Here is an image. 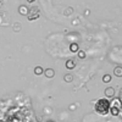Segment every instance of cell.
Wrapping results in <instances>:
<instances>
[{"mask_svg":"<svg viewBox=\"0 0 122 122\" xmlns=\"http://www.w3.org/2000/svg\"><path fill=\"white\" fill-rule=\"evenodd\" d=\"M109 109H110V100L107 98H101L94 101V110L97 114L105 116L109 114Z\"/></svg>","mask_w":122,"mask_h":122,"instance_id":"cell-1","label":"cell"},{"mask_svg":"<svg viewBox=\"0 0 122 122\" xmlns=\"http://www.w3.org/2000/svg\"><path fill=\"white\" fill-rule=\"evenodd\" d=\"M40 16V11H39V7H30L28 10V14H27V17H28V21H34V20H38Z\"/></svg>","mask_w":122,"mask_h":122,"instance_id":"cell-2","label":"cell"},{"mask_svg":"<svg viewBox=\"0 0 122 122\" xmlns=\"http://www.w3.org/2000/svg\"><path fill=\"white\" fill-rule=\"evenodd\" d=\"M6 122H25L23 115L21 114V111H18L16 114H12L10 116H6Z\"/></svg>","mask_w":122,"mask_h":122,"instance_id":"cell-3","label":"cell"},{"mask_svg":"<svg viewBox=\"0 0 122 122\" xmlns=\"http://www.w3.org/2000/svg\"><path fill=\"white\" fill-rule=\"evenodd\" d=\"M121 107H117V106H110V109H109V114H111L114 117H117V116H120V114H121Z\"/></svg>","mask_w":122,"mask_h":122,"instance_id":"cell-4","label":"cell"},{"mask_svg":"<svg viewBox=\"0 0 122 122\" xmlns=\"http://www.w3.org/2000/svg\"><path fill=\"white\" fill-rule=\"evenodd\" d=\"M104 94L106 98H112L115 95V89L112 87H107L105 90H104Z\"/></svg>","mask_w":122,"mask_h":122,"instance_id":"cell-5","label":"cell"},{"mask_svg":"<svg viewBox=\"0 0 122 122\" xmlns=\"http://www.w3.org/2000/svg\"><path fill=\"white\" fill-rule=\"evenodd\" d=\"M110 106H117V107H121V109H122L121 99H120V98H114V97H112V100L110 101Z\"/></svg>","mask_w":122,"mask_h":122,"instance_id":"cell-6","label":"cell"},{"mask_svg":"<svg viewBox=\"0 0 122 122\" xmlns=\"http://www.w3.org/2000/svg\"><path fill=\"white\" fill-rule=\"evenodd\" d=\"M43 73L45 75L46 78H53L55 76V71H54V68H46V70H44Z\"/></svg>","mask_w":122,"mask_h":122,"instance_id":"cell-7","label":"cell"},{"mask_svg":"<svg viewBox=\"0 0 122 122\" xmlns=\"http://www.w3.org/2000/svg\"><path fill=\"white\" fill-rule=\"evenodd\" d=\"M65 66H66V68L67 70H73L75 67H76V62L73 60H71V59H68L66 62H65Z\"/></svg>","mask_w":122,"mask_h":122,"instance_id":"cell-8","label":"cell"},{"mask_svg":"<svg viewBox=\"0 0 122 122\" xmlns=\"http://www.w3.org/2000/svg\"><path fill=\"white\" fill-rule=\"evenodd\" d=\"M28 10H29V9H28L27 6L21 5V6L18 7V14H20V15H22V16H25V15L27 16V14H28Z\"/></svg>","mask_w":122,"mask_h":122,"instance_id":"cell-9","label":"cell"},{"mask_svg":"<svg viewBox=\"0 0 122 122\" xmlns=\"http://www.w3.org/2000/svg\"><path fill=\"white\" fill-rule=\"evenodd\" d=\"M114 75L116 77H122V67L121 66H116L114 70Z\"/></svg>","mask_w":122,"mask_h":122,"instance_id":"cell-10","label":"cell"},{"mask_svg":"<svg viewBox=\"0 0 122 122\" xmlns=\"http://www.w3.org/2000/svg\"><path fill=\"white\" fill-rule=\"evenodd\" d=\"M78 50H79V46H78L77 43H72V44L70 45V51L71 53H77Z\"/></svg>","mask_w":122,"mask_h":122,"instance_id":"cell-11","label":"cell"},{"mask_svg":"<svg viewBox=\"0 0 122 122\" xmlns=\"http://www.w3.org/2000/svg\"><path fill=\"white\" fill-rule=\"evenodd\" d=\"M43 72H44V68H43L42 66H37V67L34 68V75H37V76L43 75Z\"/></svg>","mask_w":122,"mask_h":122,"instance_id":"cell-12","label":"cell"},{"mask_svg":"<svg viewBox=\"0 0 122 122\" xmlns=\"http://www.w3.org/2000/svg\"><path fill=\"white\" fill-rule=\"evenodd\" d=\"M64 81H65V82H67V83H71V82L73 81V76L70 75V73H67V75L64 76Z\"/></svg>","mask_w":122,"mask_h":122,"instance_id":"cell-13","label":"cell"},{"mask_svg":"<svg viewBox=\"0 0 122 122\" xmlns=\"http://www.w3.org/2000/svg\"><path fill=\"white\" fill-rule=\"evenodd\" d=\"M111 79H112V77H111L110 75H104V76H103V82H104V83H110Z\"/></svg>","mask_w":122,"mask_h":122,"instance_id":"cell-14","label":"cell"},{"mask_svg":"<svg viewBox=\"0 0 122 122\" xmlns=\"http://www.w3.org/2000/svg\"><path fill=\"white\" fill-rule=\"evenodd\" d=\"M77 54H78V57L79 59H86V53L83 51V50H78Z\"/></svg>","mask_w":122,"mask_h":122,"instance_id":"cell-15","label":"cell"},{"mask_svg":"<svg viewBox=\"0 0 122 122\" xmlns=\"http://www.w3.org/2000/svg\"><path fill=\"white\" fill-rule=\"evenodd\" d=\"M76 109V105H70V110H75Z\"/></svg>","mask_w":122,"mask_h":122,"instance_id":"cell-16","label":"cell"},{"mask_svg":"<svg viewBox=\"0 0 122 122\" xmlns=\"http://www.w3.org/2000/svg\"><path fill=\"white\" fill-rule=\"evenodd\" d=\"M27 1H28V3H34L36 0H27Z\"/></svg>","mask_w":122,"mask_h":122,"instance_id":"cell-17","label":"cell"},{"mask_svg":"<svg viewBox=\"0 0 122 122\" xmlns=\"http://www.w3.org/2000/svg\"><path fill=\"white\" fill-rule=\"evenodd\" d=\"M46 122H55V121H53V120H48Z\"/></svg>","mask_w":122,"mask_h":122,"instance_id":"cell-18","label":"cell"},{"mask_svg":"<svg viewBox=\"0 0 122 122\" xmlns=\"http://www.w3.org/2000/svg\"><path fill=\"white\" fill-rule=\"evenodd\" d=\"M0 122H6L5 120H0Z\"/></svg>","mask_w":122,"mask_h":122,"instance_id":"cell-19","label":"cell"},{"mask_svg":"<svg viewBox=\"0 0 122 122\" xmlns=\"http://www.w3.org/2000/svg\"><path fill=\"white\" fill-rule=\"evenodd\" d=\"M25 122H26V121H25Z\"/></svg>","mask_w":122,"mask_h":122,"instance_id":"cell-20","label":"cell"}]
</instances>
